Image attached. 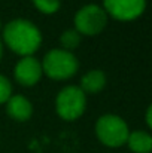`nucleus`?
I'll list each match as a JSON object with an SVG mask.
<instances>
[{
  "label": "nucleus",
  "mask_w": 152,
  "mask_h": 153,
  "mask_svg": "<svg viewBox=\"0 0 152 153\" xmlns=\"http://www.w3.org/2000/svg\"><path fill=\"white\" fill-rule=\"evenodd\" d=\"M6 45L19 55L30 56L40 46L42 36L39 28L27 19H13L3 30Z\"/></svg>",
  "instance_id": "1"
},
{
  "label": "nucleus",
  "mask_w": 152,
  "mask_h": 153,
  "mask_svg": "<svg viewBox=\"0 0 152 153\" xmlns=\"http://www.w3.org/2000/svg\"><path fill=\"white\" fill-rule=\"evenodd\" d=\"M78 59L69 51L64 49H51L42 62V71L46 73L51 79L63 80L72 77L78 71Z\"/></svg>",
  "instance_id": "2"
},
{
  "label": "nucleus",
  "mask_w": 152,
  "mask_h": 153,
  "mask_svg": "<svg viewBox=\"0 0 152 153\" xmlns=\"http://www.w3.org/2000/svg\"><path fill=\"white\" fill-rule=\"evenodd\" d=\"M97 137L103 144L109 147H119L127 143L130 135L127 123L115 114H104L97 120L96 125Z\"/></svg>",
  "instance_id": "3"
},
{
  "label": "nucleus",
  "mask_w": 152,
  "mask_h": 153,
  "mask_svg": "<svg viewBox=\"0 0 152 153\" xmlns=\"http://www.w3.org/2000/svg\"><path fill=\"white\" fill-rule=\"evenodd\" d=\"M85 104H87L85 94L82 92L81 88L67 86L60 91L55 101V107L60 117L66 120H75L84 113Z\"/></svg>",
  "instance_id": "4"
},
{
  "label": "nucleus",
  "mask_w": 152,
  "mask_h": 153,
  "mask_svg": "<svg viewBox=\"0 0 152 153\" xmlns=\"http://www.w3.org/2000/svg\"><path fill=\"white\" fill-rule=\"evenodd\" d=\"M106 22H107V15L104 9H101L97 4L84 6L82 9L76 12V16H75L76 31L82 34H88V36L100 33L106 27Z\"/></svg>",
  "instance_id": "5"
},
{
  "label": "nucleus",
  "mask_w": 152,
  "mask_h": 153,
  "mask_svg": "<svg viewBox=\"0 0 152 153\" xmlns=\"http://www.w3.org/2000/svg\"><path fill=\"white\" fill-rule=\"evenodd\" d=\"M104 12L119 21H131L139 18L146 6V0H103Z\"/></svg>",
  "instance_id": "6"
},
{
  "label": "nucleus",
  "mask_w": 152,
  "mask_h": 153,
  "mask_svg": "<svg viewBox=\"0 0 152 153\" xmlns=\"http://www.w3.org/2000/svg\"><path fill=\"white\" fill-rule=\"evenodd\" d=\"M42 76V64L30 56H24L15 67V79L22 86H33Z\"/></svg>",
  "instance_id": "7"
},
{
  "label": "nucleus",
  "mask_w": 152,
  "mask_h": 153,
  "mask_svg": "<svg viewBox=\"0 0 152 153\" xmlns=\"http://www.w3.org/2000/svg\"><path fill=\"white\" fill-rule=\"evenodd\" d=\"M7 105H6V111L7 114L15 119V120H19V122H24L27 120L30 116H31V104L30 101L22 97V95H13V97H9L7 100Z\"/></svg>",
  "instance_id": "8"
},
{
  "label": "nucleus",
  "mask_w": 152,
  "mask_h": 153,
  "mask_svg": "<svg viewBox=\"0 0 152 153\" xmlns=\"http://www.w3.org/2000/svg\"><path fill=\"white\" fill-rule=\"evenodd\" d=\"M104 83H106V76L104 73L100 70H91L88 71L82 80H81V89L82 92H90V94H96L101 91L104 88Z\"/></svg>",
  "instance_id": "9"
},
{
  "label": "nucleus",
  "mask_w": 152,
  "mask_h": 153,
  "mask_svg": "<svg viewBox=\"0 0 152 153\" xmlns=\"http://www.w3.org/2000/svg\"><path fill=\"white\" fill-rule=\"evenodd\" d=\"M127 143L134 153H149L152 149V138L146 131H134L128 135Z\"/></svg>",
  "instance_id": "10"
},
{
  "label": "nucleus",
  "mask_w": 152,
  "mask_h": 153,
  "mask_svg": "<svg viewBox=\"0 0 152 153\" xmlns=\"http://www.w3.org/2000/svg\"><path fill=\"white\" fill-rule=\"evenodd\" d=\"M61 45L66 48V51H72L75 48H78V45L81 43V34L76 30H66L61 34Z\"/></svg>",
  "instance_id": "11"
},
{
  "label": "nucleus",
  "mask_w": 152,
  "mask_h": 153,
  "mask_svg": "<svg viewBox=\"0 0 152 153\" xmlns=\"http://www.w3.org/2000/svg\"><path fill=\"white\" fill-rule=\"evenodd\" d=\"M33 3L43 13H54L60 7V0H33Z\"/></svg>",
  "instance_id": "12"
},
{
  "label": "nucleus",
  "mask_w": 152,
  "mask_h": 153,
  "mask_svg": "<svg viewBox=\"0 0 152 153\" xmlns=\"http://www.w3.org/2000/svg\"><path fill=\"white\" fill-rule=\"evenodd\" d=\"M10 92H12V88H10V83L9 80L0 74V104L1 102H6L10 97Z\"/></svg>",
  "instance_id": "13"
},
{
  "label": "nucleus",
  "mask_w": 152,
  "mask_h": 153,
  "mask_svg": "<svg viewBox=\"0 0 152 153\" xmlns=\"http://www.w3.org/2000/svg\"><path fill=\"white\" fill-rule=\"evenodd\" d=\"M151 114H152V107H148V113H146V123H148V126H149V128L152 126V117H151Z\"/></svg>",
  "instance_id": "14"
},
{
  "label": "nucleus",
  "mask_w": 152,
  "mask_h": 153,
  "mask_svg": "<svg viewBox=\"0 0 152 153\" xmlns=\"http://www.w3.org/2000/svg\"><path fill=\"white\" fill-rule=\"evenodd\" d=\"M1 53H3V46H1V40H0V58H1Z\"/></svg>",
  "instance_id": "15"
}]
</instances>
